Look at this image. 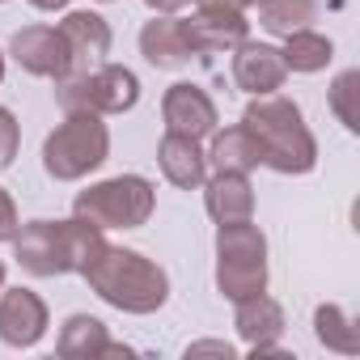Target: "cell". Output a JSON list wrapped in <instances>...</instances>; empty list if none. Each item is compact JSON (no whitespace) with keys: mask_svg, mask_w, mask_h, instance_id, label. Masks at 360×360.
Returning <instances> with one entry per match:
<instances>
[{"mask_svg":"<svg viewBox=\"0 0 360 360\" xmlns=\"http://www.w3.org/2000/svg\"><path fill=\"white\" fill-rule=\"evenodd\" d=\"M212 5H229V9H255V5H263V0H212Z\"/></svg>","mask_w":360,"mask_h":360,"instance_id":"obj_29","label":"cell"},{"mask_svg":"<svg viewBox=\"0 0 360 360\" xmlns=\"http://www.w3.org/2000/svg\"><path fill=\"white\" fill-rule=\"evenodd\" d=\"M81 276L106 305L123 314H157L169 301V276L140 250H123L106 242Z\"/></svg>","mask_w":360,"mask_h":360,"instance_id":"obj_2","label":"cell"},{"mask_svg":"<svg viewBox=\"0 0 360 360\" xmlns=\"http://www.w3.org/2000/svg\"><path fill=\"white\" fill-rule=\"evenodd\" d=\"M110 157V127L94 110H68V119L43 144V169L56 183H77Z\"/></svg>","mask_w":360,"mask_h":360,"instance_id":"obj_5","label":"cell"},{"mask_svg":"<svg viewBox=\"0 0 360 360\" xmlns=\"http://www.w3.org/2000/svg\"><path fill=\"white\" fill-rule=\"evenodd\" d=\"M47 335V301L34 288H0V339L9 347H34Z\"/></svg>","mask_w":360,"mask_h":360,"instance_id":"obj_11","label":"cell"},{"mask_svg":"<svg viewBox=\"0 0 360 360\" xmlns=\"http://www.w3.org/2000/svg\"><path fill=\"white\" fill-rule=\"evenodd\" d=\"M106 246V229L89 225L85 217L72 221H30L13 238V259L30 276H72L85 271L98 250Z\"/></svg>","mask_w":360,"mask_h":360,"instance_id":"obj_1","label":"cell"},{"mask_svg":"<svg viewBox=\"0 0 360 360\" xmlns=\"http://www.w3.org/2000/svg\"><path fill=\"white\" fill-rule=\"evenodd\" d=\"M9 56L30 72V77H51V81H64L72 72V56H68V43L60 34V26H26L13 34L9 43Z\"/></svg>","mask_w":360,"mask_h":360,"instance_id":"obj_9","label":"cell"},{"mask_svg":"<svg viewBox=\"0 0 360 360\" xmlns=\"http://www.w3.org/2000/svg\"><path fill=\"white\" fill-rule=\"evenodd\" d=\"M233 51H238V56H233V81H238L242 94L263 98V94H276V89L284 85L288 68H284L280 47H271V43H250V39H246V43H238Z\"/></svg>","mask_w":360,"mask_h":360,"instance_id":"obj_12","label":"cell"},{"mask_svg":"<svg viewBox=\"0 0 360 360\" xmlns=\"http://www.w3.org/2000/svg\"><path fill=\"white\" fill-rule=\"evenodd\" d=\"M18 148H22V127H18V119H13L9 106H0V169L13 165Z\"/></svg>","mask_w":360,"mask_h":360,"instance_id":"obj_24","label":"cell"},{"mask_svg":"<svg viewBox=\"0 0 360 360\" xmlns=\"http://www.w3.org/2000/svg\"><path fill=\"white\" fill-rule=\"evenodd\" d=\"M0 81H5V51H0Z\"/></svg>","mask_w":360,"mask_h":360,"instance_id":"obj_30","label":"cell"},{"mask_svg":"<svg viewBox=\"0 0 360 360\" xmlns=\"http://www.w3.org/2000/svg\"><path fill=\"white\" fill-rule=\"evenodd\" d=\"M18 229H22V221H18V204H13V195H9L5 187H0V242H13Z\"/></svg>","mask_w":360,"mask_h":360,"instance_id":"obj_25","label":"cell"},{"mask_svg":"<svg viewBox=\"0 0 360 360\" xmlns=\"http://www.w3.org/2000/svg\"><path fill=\"white\" fill-rule=\"evenodd\" d=\"M153 208H157V191L140 174H119L106 183H94L72 204V212L98 229H140L153 217Z\"/></svg>","mask_w":360,"mask_h":360,"instance_id":"obj_6","label":"cell"},{"mask_svg":"<svg viewBox=\"0 0 360 360\" xmlns=\"http://www.w3.org/2000/svg\"><path fill=\"white\" fill-rule=\"evenodd\" d=\"M161 119H165V131L204 140V136L217 131V102H212L200 85L178 81V85H169L165 98H161Z\"/></svg>","mask_w":360,"mask_h":360,"instance_id":"obj_10","label":"cell"},{"mask_svg":"<svg viewBox=\"0 0 360 360\" xmlns=\"http://www.w3.org/2000/svg\"><path fill=\"white\" fill-rule=\"evenodd\" d=\"M157 165H161V174L169 178V183L183 187V191L204 187V178H208V157H204L200 140L178 136V131H165V136H161V144H157Z\"/></svg>","mask_w":360,"mask_h":360,"instance_id":"obj_15","label":"cell"},{"mask_svg":"<svg viewBox=\"0 0 360 360\" xmlns=\"http://www.w3.org/2000/svg\"><path fill=\"white\" fill-rule=\"evenodd\" d=\"M144 5H148L153 13H178V9H187L191 0H144Z\"/></svg>","mask_w":360,"mask_h":360,"instance_id":"obj_27","label":"cell"},{"mask_svg":"<svg viewBox=\"0 0 360 360\" xmlns=\"http://www.w3.org/2000/svg\"><path fill=\"white\" fill-rule=\"evenodd\" d=\"M140 56L153 64V68H183L191 60V47H187V34H183V18L174 13H157L153 22H144L140 30Z\"/></svg>","mask_w":360,"mask_h":360,"instance_id":"obj_16","label":"cell"},{"mask_svg":"<svg viewBox=\"0 0 360 360\" xmlns=\"http://www.w3.org/2000/svg\"><path fill=\"white\" fill-rule=\"evenodd\" d=\"M140 98V81L123 64H98L89 72H72L60 81V102L68 110H94V115H123Z\"/></svg>","mask_w":360,"mask_h":360,"instance_id":"obj_7","label":"cell"},{"mask_svg":"<svg viewBox=\"0 0 360 360\" xmlns=\"http://www.w3.org/2000/svg\"><path fill=\"white\" fill-rule=\"evenodd\" d=\"M233 326L250 343V356H276L280 352V335H284V309H280V301L259 292V297L238 301Z\"/></svg>","mask_w":360,"mask_h":360,"instance_id":"obj_14","label":"cell"},{"mask_svg":"<svg viewBox=\"0 0 360 360\" xmlns=\"http://www.w3.org/2000/svg\"><path fill=\"white\" fill-rule=\"evenodd\" d=\"M318 18V0H263L259 5V22L267 34H292V30H305L309 22Z\"/></svg>","mask_w":360,"mask_h":360,"instance_id":"obj_22","label":"cell"},{"mask_svg":"<svg viewBox=\"0 0 360 360\" xmlns=\"http://www.w3.org/2000/svg\"><path fill=\"white\" fill-rule=\"evenodd\" d=\"M314 335L326 352H339V356H356L360 352V326L339 309V305H318L314 309Z\"/></svg>","mask_w":360,"mask_h":360,"instance_id":"obj_21","label":"cell"},{"mask_svg":"<svg viewBox=\"0 0 360 360\" xmlns=\"http://www.w3.org/2000/svg\"><path fill=\"white\" fill-rule=\"evenodd\" d=\"M204 157L221 174H250L255 165H263V148H259V140L250 136L246 123H233L225 131H212V148Z\"/></svg>","mask_w":360,"mask_h":360,"instance_id":"obj_19","label":"cell"},{"mask_svg":"<svg viewBox=\"0 0 360 360\" xmlns=\"http://www.w3.org/2000/svg\"><path fill=\"white\" fill-rule=\"evenodd\" d=\"M183 34H187L191 56H221V51H233L238 43H246L250 22H246L242 9L200 0V13H191V18L183 22Z\"/></svg>","mask_w":360,"mask_h":360,"instance_id":"obj_8","label":"cell"},{"mask_svg":"<svg viewBox=\"0 0 360 360\" xmlns=\"http://www.w3.org/2000/svg\"><path fill=\"white\" fill-rule=\"evenodd\" d=\"M34 9H43V13H56V9H68V0H30Z\"/></svg>","mask_w":360,"mask_h":360,"instance_id":"obj_28","label":"cell"},{"mask_svg":"<svg viewBox=\"0 0 360 360\" xmlns=\"http://www.w3.org/2000/svg\"><path fill=\"white\" fill-rule=\"evenodd\" d=\"M217 288L233 305L267 292V238L255 221L217 225Z\"/></svg>","mask_w":360,"mask_h":360,"instance_id":"obj_4","label":"cell"},{"mask_svg":"<svg viewBox=\"0 0 360 360\" xmlns=\"http://www.w3.org/2000/svg\"><path fill=\"white\" fill-rule=\"evenodd\" d=\"M330 110L347 131H360V72L347 68L330 81Z\"/></svg>","mask_w":360,"mask_h":360,"instance_id":"obj_23","label":"cell"},{"mask_svg":"<svg viewBox=\"0 0 360 360\" xmlns=\"http://www.w3.org/2000/svg\"><path fill=\"white\" fill-rule=\"evenodd\" d=\"M204 208L217 225L225 221H250L255 217V187L246 174H212L204 178Z\"/></svg>","mask_w":360,"mask_h":360,"instance_id":"obj_17","label":"cell"},{"mask_svg":"<svg viewBox=\"0 0 360 360\" xmlns=\"http://www.w3.org/2000/svg\"><path fill=\"white\" fill-rule=\"evenodd\" d=\"M56 352L64 360H98V356H127V347L110 343L106 335V322L94 318V314H72L56 339Z\"/></svg>","mask_w":360,"mask_h":360,"instance_id":"obj_18","label":"cell"},{"mask_svg":"<svg viewBox=\"0 0 360 360\" xmlns=\"http://www.w3.org/2000/svg\"><path fill=\"white\" fill-rule=\"evenodd\" d=\"M195 356H221V360H233V356H238V347H233V343H225V339H200V343H191V347H187V360H195Z\"/></svg>","mask_w":360,"mask_h":360,"instance_id":"obj_26","label":"cell"},{"mask_svg":"<svg viewBox=\"0 0 360 360\" xmlns=\"http://www.w3.org/2000/svg\"><path fill=\"white\" fill-rule=\"evenodd\" d=\"M0 288H5V263H0Z\"/></svg>","mask_w":360,"mask_h":360,"instance_id":"obj_31","label":"cell"},{"mask_svg":"<svg viewBox=\"0 0 360 360\" xmlns=\"http://www.w3.org/2000/svg\"><path fill=\"white\" fill-rule=\"evenodd\" d=\"M280 56H284V68H288V72H322V68L335 60V43H330L326 34H318V30L305 26V30L284 34Z\"/></svg>","mask_w":360,"mask_h":360,"instance_id":"obj_20","label":"cell"},{"mask_svg":"<svg viewBox=\"0 0 360 360\" xmlns=\"http://www.w3.org/2000/svg\"><path fill=\"white\" fill-rule=\"evenodd\" d=\"M102 5H110V0H102Z\"/></svg>","mask_w":360,"mask_h":360,"instance_id":"obj_32","label":"cell"},{"mask_svg":"<svg viewBox=\"0 0 360 360\" xmlns=\"http://www.w3.org/2000/svg\"><path fill=\"white\" fill-rule=\"evenodd\" d=\"M0 5H5V0H0Z\"/></svg>","mask_w":360,"mask_h":360,"instance_id":"obj_33","label":"cell"},{"mask_svg":"<svg viewBox=\"0 0 360 360\" xmlns=\"http://www.w3.org/2000/svg\"><path fill=\"white\" fill-rule=\"evenodd\" d=\"M242 123L263 148V165L276 174H309L318 165V140L292 98L263 94L246 106Z\"/></svg>","mask_w":360,"mask_h":360,"instance_id":"obj_3","label":"cell"},{"mask_svg":"<svg viewBox=\"0 0 360 360\" xmlns=\"http://www.w3.org/2000/svg\"><path fill=\"white\" fill-rule=\"evenodd\" d=\"M60 34L68 43V56H72V72H89L98 64H106V51H110V22L102 13H89V9H77L60 22ZM68 72V77H72Z\"/></svg>","mask_w":360,"mask_h":360,"instance_id":"obj_13","label":"cell"}]
</instances>
